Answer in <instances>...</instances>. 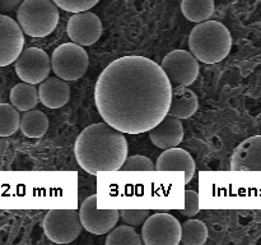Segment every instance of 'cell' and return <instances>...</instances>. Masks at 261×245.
I'll return each mask as SVG.
<instances>
[{
    "instance_id": "obj_7",
    "label": "cell",
    "mask_w": 261,
    "mask_h": 245,
    "mask_svg": "<svg viewBox=\"0 0 261 245\" xmlns=\"http://www.w3.org/2000/svg\"><path fill=\"white\" fill-rule=\"evenodd\" d=\"M142 226L144 245H178L181 242V224L172 214H150Z\"/></svg>"
},
{
    "instance_id": "obj_3",
    "label": "cell",
    "mask_w": 261,
    "mask_h": 245,
    "mask_svg": "<svg viewBox=\"0 0 261 245\" xmlns=\"http://www.w3.org/2000/svg\"><path fill=\"white\" fill-rule=\"evenodd\" d=\"M191 54L204 64H216L227 58L232 47L228 28L217 20L198 23L189 36Z\"/></svg>"
},
{
    "instance_id": "obj_26",
    "label": "cell",
    "mask_w": 261,
    "mask_h": 245,
    "mask_svg": "<svg viewBox=\"0 0 261 245\" xmlns=\"http://www.w3.org/2000/svg\"><path fill=\"white\" fill-rule=\"evenodd\" d=\"M150 214L152 213L149 209H121L120 211V217L122 218V221L133 227L144 224V221Z\"/></svg>"
},
{
    "instance_id": "obj_24",
    "label": "cell",
    "mask_w": 261,
    "mask_h": 245,
    "mask_svg": "<svg viewBox=\"0 0 261 245\" xmlns=\"http://www.w3.org/2000/svg\"><path fill=\"white\" fill-rule=\"evenodd\" d=\"M121 171H154L155 165L150 161V158L145 157V156L135 155L130 156V157L125 158L124 163L120 167Z\"/></svg>"
},
{
    "instance_id": "obj_9",
    "label": "cell",
    "mask_w": 261,
    "mask_h": 245,
    "mask_svg": "<svg viewBox=\"0 0 261 245\" xmlns=\"http://www.w3.org/2000/svg\"><path fill=\"white\" fill-rule=\"evenodd\" d=\"M17 76L22 82L37 84L45 81L51 70V60L46 51L38 47L22 50L14 61Z\"/></svg>"
},
{
    "instance_id": "obj_14",
    "label": "cell",
    "mask_w": 261,
    "mask_h": 245,
    "mask_svg": "<svg viewBox=\"0 0 261 245\" xmlns=\"http://www.w3.org/2000/svg\"><path fill=\"white\" fill-rule=\"evenodd\" d=\"M149 138L161 150L177 147L184 139V127L180 119L166 115L158 124L149 130Z\"/></svg>"
},
{
    "instance_id": "obj_10",
    "label": "cell",
    "mask_w": 261,
    "mask_h": 245,
    "mask_svg": "<svg viewBox=\"0 0 261 245\" xmlns=\"http://www.w3.org/2000/svg\"><path fill=\"white\" fill-rule=\"evenodd\" d=\"M79 218L83 229L94 235H105L114 229L120 218L119 209H99L97 207V195L88 197L82 203Z\"/></svg>"
},
{
    "instance_id": "obj_23",
    "label": "cell",
    "mask_w": 261,
    "mask_h": 245,
    "mask_svg": "<svg viewBox=\"0 0 261 245\" xmlns=\"http://www.w3.org/2000/svg\"><path fill=\"white\" fill-rule=\"evenodd\" d=\"M19 112L13 105L0 104V137H10L19 128Z\"/></svg>"
},
{
    "instance_id": "obj_20",
    "label": "cell",
    "mask_w": 261,
    "mask_h": 245,
    "mask_svg": "<svg viewBox=\"0 0 261 245\" xmlns=\"http://www.w3.org/2000/svg\"><path fill=\"white\" fill-rule=\"evenodd\" d=\"M181 10L186 19L194 23L208 20L214 13V0H181Z\"/></svg>"
},
{
    "instance_id": "obj_12",
    "label": "cell",
    "mask_w": 261,
    "mask_h": 245,
    "mask_svg": "<svg viewBox=\"0 0 261 245\" xmlns=\"http://www.w3.org/2000/svg\"><path fill=\"white\" fill-rule=\"evenodd\" d=\"M24 37L17 20L0 14V68L14 63L23 50Z\"/></svg>"
},
{
    "instance_id": "obj_25",
    "label": "cell",
    "mask_w": 261,
    "mask_h": 245,
    "mask_svg": "<svg viewBox=\"0 0 261 245\" xmlns=\"http://www.w3.org/2000/svg\"><path fill=\"white\" fill-rule=\"evenodd\" d=\"M58 8L70 13L86 12L98 4L99 0H53Z\"/></svg>"
},
{
    "instance_id": "obj_27",
    "label": "cell",
    "mask_w": 261,
    "mask_h": 245,
    "mask_svg": "<svg viewBox=\"0 0 261 245\" xmlns=\"http://www.w3.org/2000/svg\"><path fill=\"white\" fill-rule=\"evenodd\" d=\"M200 206H199V193L195 190H185V208H184V216L193 217L198 214Z\"/></svg>"
},
{
    "instance_id": "obj_5",
    "label": "cell",
    "mask_w": 261,
    "mask_h": 245,
    "mask_svg": "<svg viewBox=\"0 0 261 245\" xmlns=\"http://www.w3.org/2000/svg\"><path fill=\"white\" fill-rule=\"evenodd\" d=\"M88 54L83 46L74 42L63 43L55 48L51 56V68L56 77L64 81H76L88 69Z\"/></svg>"
},
{
    "instance_id": "obj_22",
    "label": "cell",
    "mask_w": 261,
    "mask_h": 245,
    "mask_svg": "<svg viewBox=\"0 0 261 245\" xmlns=\"http://www.w3.org/2000/svg\"><path fill=\"white\" fill-rule=\"evenodd\" d=\"M106 245H142L143 239L133 226L120 225L110 230L106 237Z\"/></svg>"
},
{
    "instance_id": "obj_4",
    "label": "cell",
    "mask_w": 261,
    "mask_h": 245,
    "mask_svg": "<svg viewBox=\"0 0 261 245\" xmlns=\"http://www.w3.org/2000/svg\"><path fill=\"white\" fill-rule=\"evenodd\" d=\"M59 8L53 0H23L17 9L20 30L31 37H46L59 23Z\"/></svg>"
},
{
    "instance_id": "obj_11",
    "label": "cell",
    "mask_w": 261,
    "mask_h": 245,
    "mask_svg": "<svg viewBox=\"0 0 261 245\" xmlns=\"http://www.w3.org/2000/svg\"><path fill=\"white\" fill-rule=\"evenodd\" d=\"M69 38L81 46H91L99 40L102 35V23L94 13H74L66 27Z\"/></svg>"
},
{
    "instance_id": "obj_8",
    "label": "cell",
    "mask_w": 261,
    "mask_h": 245,
    "mask_svg": "<svg viewBox=\"0 0 261 245\" xmlns=\"http://www.w3.org/2000/svg\"><path fill=\"white\" fill-rule=\"evenodd\" d=\"M161 68L172 87H189L199 76V60L190 51H171L162 60Z\"/></svg>"
},
{
    "instance_id": "obj_15",
    "label": "cell",
    "mask_w": 261,
    "mask_h": 245,
    "mask_svg": "<svg viewBox=\"0 0 261 245\" xmlns=\"http://www.w3.org/2000/svg\"><path fill=\"white\" fill-rule=\"evenodd\" d=\"M155 171H182L185 174V183L188 184L195 174V161L182 148H168L157 158Z\"/></svg>"
},
{
    "instance_id": "obj_16",
    "label": "cell",
    "mask_w": 261,
    "mask_h": 245,
    "mask_svg": "<svg viewBox=\"0 0 261 245\" xmlns=\"http://www.w3.org/2000/svg\"><path fill=\"white\" fill-rule=\"evenodd\" d=\"M38 99L48 109H60L70 99L69 84L59 77H47L40 83Z\"/></svg>"
},
{
    "instance_id": "obj_1",
    "label": "cell",
    "mask_w": 261,
    "mask_h": 245,
    "mask_svg": "<svg viewBox=\"0 0 261 245\" xmlns=\"http://www.w3.org/2000/svg\"><path fill=\"white\" fill-rule=\"evenodd\" d=\"M172 86L161 65L144 56H122L103 69L94 102L105 122L129 134L149 132L167 115Z\"/></svg>"
},
{
    "instance_id": "obj_28",
    "label": "cell",
    "mask_w": 261,
    "mask_h": 245,
    "mask_svg": "<svg viewBox=\"0 0 261 245\" xmlns=\"http://www.w3.org/2000/svg\"><path fill=\"white\" fill-rule=\"evenodd\" d=\"M23 0H0V12L12 13L18 9Z\"/></svg>"
},
{
    "instance_id": "obj_18",
    "label": "cell",
    "mask_w": 261,
    "mask_h": 245,
    "mask_svg": "<svg viewBox=\"0 0 261 245\" xmlns=\"http://www.w3.org/2000/svg\"><path fill=\"white\" fill-rule=\"evenodd\" d=\"M19 129L28 138H41L48 129V119L40 110H28L20 116Z\"/></svg>"
},
{
    "instance_id": "obj_17",
    "label": "cell",
    "mask_w": 261,
    "mask_h": 245,
    "mask_svg": "<svg viewBox=\"0 0 261 245\" xmlns=\"http://www.w3.org/2000/svg\"><path fill=\"white\" fill-rule=\"evenodd\" d=\"M199 107V101L196 94L191 89L184 86L172 87L171 93V104L168 107V115L177 119H189L196 112Z\"/></svg>"
},
{
    "instance_id": "obj_19",
    "label": "cell",
    "mask_w": 261,
    "mask_h": 245,
    "mask_svg": "<svg viewBox=\"0 0 261 245\" xmlns=\"http://www.w3.org/2000/svg\"><path fill=\"white\" fill-rule=\"evenodd\" d=\"M10 102L18 111H28L35 109L38 104V91L35 84L22 83L15 84L10 91Z\"/></svg>"
},
{
    "instance_id": "obj_21",
    "label": "cell",
    "mask_w": 261,
    "mask_h": 245,
    "mask_svg": "<svg viewBox=\"0 0 261 245\" xmlns=\"http://www.w3.org/2000/svg\"><path fill=\"white\" fill-rule=\"evenodd\" d=\"M208 239V229L200 219H188L181 225V242L184 245H203Z\"/></svg>"
},
{
    "instance_id": "obj_6",
    "label": "cell",
    "mask_w": 261,
    "mask_h": 245,
    "mask_svg": "<svg viewBox=\"0 0 261 245\" xmlns=\"http://www.w3.org/2000/svg\"><path fill=\"white\" fill-rule=\"evenodd\" d=\"M45 235L56 244H69L81 235L82 226L76 209H50L43 218Z\"/></svg>"
},
{
    "instance_id": "obj_13",
    "label": "cell",
    "mask_w": 261,
    "mask_h": 245,
    "mask_svg": "<svg viewBox=\"0 0 261 245\" xmlns=\"http://www.w3.org/2000/svg\"><path fill=\"white\" fill-rule=\"evenodd\" d=\"M232 171H261V135L240 143L231 157Z\"/></svg>"
},
{
    "instance_id": "obj_2",
    "label": "cell",
    "mask_w": 261,
    "mask_h": 245,
    "mask_svg": "<svg viewBox=\"0 0 261 245\" xmlns=\"http://www.w3.org/2000/svg\"><path fill=\"white\" fill-rule=\"evenodd\" d=\"M74 155L79 166L92 175L119 171L127 157L126 138L107 122L92 124L76 138Z\"/></svg>"
}]
</instances>
